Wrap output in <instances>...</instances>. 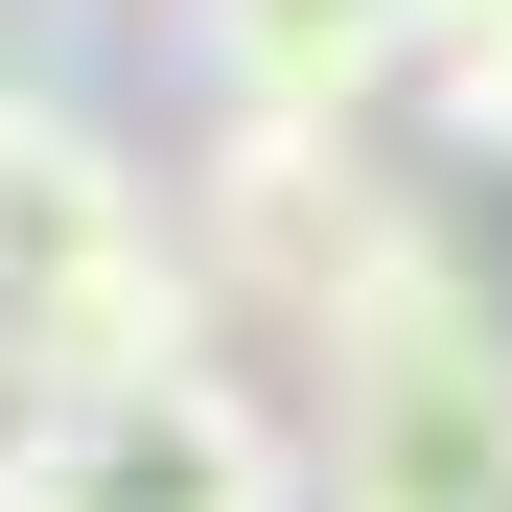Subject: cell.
Instances as JSON below:
<instances>
[{"mask_svg": "<svg viewBox=\"0 0 512 512\" xmlns=\"http://www.w3.org/2000/svg\"><path fill=\"white\" fill-rule=\"evenodd\" d=\"M0 396H24V303H0Z\"/></svg>", "mask_w": 512, "mask_h": 512, "instance_id": "8992f818", "label": "cell"}, {"mask_svg": "<svg viewBox=\"0 0 512 512\" xmlns=\"http://www.w3.org/2000/svg\"><path fill=\"white\" fill-rule=\"evenodd\" d=\"M303 466L326 512H512V303L466 256H419L303 350Z\"/></svg>", "mask_w": 512, "mask_h": 512, "instance_id": "3957f363", "label": "cell"}, {"mask_svg": "<svg viewBox=\"0 0 512 512\" xmlns=\"http://www.w3.org/2000/svg\"><path fill=\"white\" fill-rule=\"evenodd\" d=\"M419 24H512V0H419Z\"/></svg>", "mask_w": 512, "mask_h": 512, "instance_id": "52a82bcc", "label": "cell"}, {"mask_svg": "<svg viewBox=\"0 0 512 512\" xmlns=\"http://www.w3.org/2000/svg\"><path fill=\"white\" fill-rule=\"evenodd\" d=\"M187 117H396L419 94V0H163Z\"/></svg>", "mask_w": 512, "mask_h": 512, "instance_id": "5b68a950", "label": "cell"}, {"mask_svg": "<svg viewBox=\"0 0 512 512\" xmlns=\"http://www.w3.org/2000/svg\"><path fill=\"white\" fill-rule=\"evenodd\" d=\"M187 233H210V303L280 373L443 256V210L396 187V117H187Z\"/></svg>", "mask_w": 512, "mask_h": 512, "instance_id": "7a4b0ae2", "label": "cell"}, {"mask_svg": "<svg viewBox=\"0 0 512 512\" xmlns=\"http://www.w3.org/2000/svg\"><path fill=\"white\" fill-rule=\"evenodd\" d=\"M0 489L24 512H326L303 396H256L233 350H163L94 396H0Z\"/></svg>", "mask_w": 512, "mask_h": 512, "instance_id": "277c9868", "label": "cell"}, {"mask_svg": "<svg viewBox=\"0 0 512 512\" xmlns=\"http://www.w3.org/2000/svg\"><path fill=\"white\" fill-rule=\"evenodd\" d=\"M0 303H24V396L233 350L210 233H187V163H140L94 117V70H70V94H0Z\"/></svg>", "mask_w": 512, "mask_h": 512, "instance_id": "6da1fadb", "label": "cell"}]
</instances>
